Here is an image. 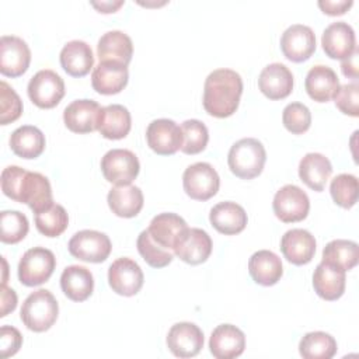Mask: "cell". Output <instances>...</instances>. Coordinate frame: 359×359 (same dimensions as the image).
Listing matches in <instances>:
<instances>
[{
    "mask_svg": "<svg viewBox=\"0 0 359 359\" xmlns=\"http://www.w3.org/2000/svg\"><path fill=\"white\" fill-rule=\"evenodd\" d=\"M1 191L15 202L27 203L38 213L53 203L49 180L41 172L8 165L1 171Z\"/></svg>",
    "mask_w": 359,
    "mask_h": 359,
    "instance_id": "1",
    "label": "cell"
},
{
    "mask_svg": "<svg viewBox=\"0 0 359 359\" xmlns=\"http://www.w3.org/2000/svg\"><path fill=\"white\" fill-rule=\"evenodd\" d=\"M181 130H182L181 150L185 154H196L205 150L209 140V132L203 122L198 119H187L182 122Z\"/></svg>",
    "mask_w": 359,
    "mask_h": 359,
    "instance_id": "39",
    "label": "cell"
},
{
    "mask_svg": "<svg viewBox=\"0 0 359 359\" xmlns=\"http://www.w3.org/2000/svg\"><path fill=\"white\" fill-rule=\"evenodd\" d=\"M97 55L100 62H116L128 66L133 55L132 39L119 29L108 31L98 39Z\"/></svg>",
    "mask_w": 359,
    "mask_h": 359,
    "instance_id": "25",
    "label": "cell"
},
{
    "mask_svg": "<svg viewBox=\"0 0 359 359\" xmlns=\"http://www.w3.org/2000/svg\"><path fill=\"white\" fill-rule=\"evenodd\" d=\"M321 45L331 59H345L356 48L355 31L345 21L331 22L323 32Z\"/></svg>",
    "mask_w": 359,
    "mask_h": 359,
    "instance_id": "19",
    "label": "cell"
},
{
    "mask_svg": "<svg viewBox=\"0 0 359 359\" xmlns=\"http://www.w3.org/2000/svg\"><path fill=\"white\" fill-rule=\"evenodd\" d=\"M128 66L116 62H100L91 73L93 88L104 95L122 91L128 84Z\"/></svg>",
    "mask_w": 359,
    "mask_h": 359,
    "instance_id": "23",
    "label": "cell"
},
{
    "mask_svg": "<svg viewBox=\"0 0 359 359\" xmlns=\"http://www.w3.org/2000/svg\"><path fill=\"white\" fill-rule=\"evenodd\" d=\"M143 280V271L132 258H118L108 268V283L111 289L118 294H136L142 289Z\"/></svg>",
    "mask_w": 359,
    "mask_h": 359,
    "instance_id": "11",
    "label": "cell"
},
{
    "mask_svg": "<svg viewBox=\"0 0 359 359\" xmlns=\"http://www.w3.org/2000/svg\"><path fill=\"white\" fill-rule=\"evenodd\" d=\"M335 105L337 108L351 116L359 115V86L358 81L346 83L338 87L335 95Z\"/></svg>",
    "mask_w": 359,
    "mask_h": 359,
    "instance_id": "44",
    "label": "cell"
},
{
    "mask_svg": "<svg viewBox=\"0 0 359 359\" xmlns=\"http://www.w3.org/2000/svg\"><path fill=\"white\" fill-rule=\"evenodd\" d=\"M136 245H137V251L142 255V258L153 268H163V266L168 265L175 255L172 251H168V250L160 247L158 244H156L151 240L147 229L139 234Z\"/></svg>",
    "mask_w": 359,
    "mask_h": 359,
    "instance_id": "41",
    "label": "cell"
},
{
    "mask_svg": "<svg viewBox=\"0 0 359 359\" xmlns=\"http://www.w3.org/2000/svg\"><path fill=\"white\" fill-rule=\"evenodd\" d=\"M210 252L212 238L205 230L198 227H188L174 248V254L191 265L205 262Z\"/></svg>",
    "mask_w": 359,
    "mask_h": 359,
    "instance_id": "17",
    "label": "cell"
},
{
    "mask_svg": "<svg viewBox=\"0 0 359 359\" xmlns=\"http://www.w3.org/2000/svg\"><path fill=\"white\" fill-rule=\"evenodd\" d=\"M60 65L63 70L73 77L86 76L94 65L91 46L80 39L67 42L60 50Z\"/></svg>",
    "mask_w": 359,
    "mask_h": 359,
    "instance_id": "28",
    "label": "cell"
},
{
    "mask_svg": "<svg viewBox=\"0 0 359 359\" xmlns=\"http://www.w3.org/2000/svg\"><path fill=\"white\" fill-rule=\"evenodd\" d=\"M123 4L122 0L116 1H91V6H94L100 13H114Z\"/></svg>",
    "mask_w": 359,
    "mask_h": 359,
    "instance_id": "49",
    "label": "cell"
},
{
    "mask_svg": "<svg viewBox=\"0 0 359 359\" xmlns=\"http://www.w3.org/2000/svg\"><path fill=\"white\" fill-rule=\"evenodd\" d=\"M346 276L345 271L321 261L313 273V286L316 293L324 300H337L345 292Z\"/></svg>",
    "mask_w": 359,
    "mask_h": 359,
    "instance_id": "24",
    "label": "cell"
},
{
    "mask_svg": "<svg viewBox=\"0 0 359 359\" xmlns=\"http://www.w3.org/2000/svg\"><path fill=\"white\" fill-rule=\"evenodd\" d=\"M0 238L3 243L15 244L28 233V219L18 210H3L0 213Z\"/></svg>",
    "mask_w": 359,
    "mask_h": 359,
    "instance_id": "38",
    "label": "cell"
},
{
    "mask_svg": "<svg viewBox=\"0 0 359 359\" xmlns=\"http://www.w3.org/2000/svg\"><path fill=\"white\" fill-rule=\"evenodd\" d=\"M11 150L22 158H35L45 149V136L34 125H22L10 136Z\"/></svg>",
    "mask_w": 359,
    "mask_h": 359,
    "instance_id": "34",
    "label": "cell"
},
{
    "mask_svg": "<svg viewBox=\"0 0 359 359\" xmlns=\"http://www.w3.org/2000/svg\"><path fill=\"white\" fill-rule=\"evenodd\" d=\"M29 100L39 108L56 107L65 95L63 79L50 69L36 72L27 87Z\"/></svg>",
    "mask_w": 359,
    "mask_h": 359,
    "instance_id": "8",
    "label": "cell"
},
{
    "mask_svg": "<svg viewBox=\"0 0 359 359\" xmlns=\"http://www.w3.org/2000/svg\"><path fill=\"white\" fill-rule=\"evenodd\" d=\"M17 306V294L13 289L7 287L6 283L1 285V314L0 317L7 316Z\"/></svg>",
    "mask_w": 359,
    "mask_h": 359,
    "instance_id": "48",
    "label": "cell"
},
{
    "mask_svg": "<svg viewBox=\"0 0 359 359\" xmlns=\"http://www.w3.org/2000/svg\"><path fill=\"white\" fill-rule=\"evenodd\" d=\"M243 93L241 76L231 69H216L205 80L203 108L216 118L236 112Z\"/></svg>",
    "mask_w": 359,
    "mask_h": 359,
    "instance_id": "2",
    "label": "cell"
},
{
    "mask_svg": "<svg viewBox=\"0 0 359 359\" xmlns=\"http://www.w3.org/2000/svg\"><path fill=\"white\" fill-rule=\"evenodd\" d=\"M31 62V50L24 39L3 35L0 39V73L7 77L24 74Z\"/></svg>",
    "mask_w": 359,
    "mask_h": 359,
    "instance_id": "13",
    "label": "cell"
},
{
    "mask_svg": "<svg viewBox=\"0 0 359 359\" xmlns=\"http://www.w3.org/2000/svg\"><path fill=\"white\" fill-rule=\"evenodd\" d=\"M56 266L53 252L45 247L27 250L18 262V279L25 286H38L46 282Z\"/></svg>",
    "mask_w": 359,
    "mask_h": 359,
    "instance_id": "5",
    "label": "cell"
},
{
    "mask_svg": "<svg viewBox=\"0 0 359 359\" xmlns=\"http://www.w3.org/2000/svg\"><path fill=\"white\" fill-rule=\"evenodd\" d=\"M248 271L254 282L262 286H272L280 279L283 266L280 258L275 252L259 250L250 257Z\"/></svg>",
    "mask_w": 359,
    "mask_h": 359,
    "instance_id": "31",
    "label": "cell"
},
{
    "mask_svg": "<svg viewBox=\"0 0 359 359\" xmlns=\"http://www.w3.org/2000/svg\"><path fill=\"white\" fill-rule=\"evenodd\" d=\"M59 314V304L55 296L46 289H38L27 296L20 317L24 325L34 332L49 330Z\"/></svg>",
    "mask_w": 359,
    "mask_h": 359,
    "instance_id": "4",
    "label": "cell"
},
{
    "mask_svg": "<svg viewBox=\"0 0 359 359\" xmlns=\"http://www.w3.org/2000/svg\"><path fill=\"white\" fill-rule=\"evenodd\" d=\"M108 206L119 217H135L143 208V192L136 185H115L109 189Z\"/></svg>",
    "mask_w": 359,
    "mask_h": 359,
    "instance_id": "33",
    "label": "cell"
},
{
    "mask_svg": "<svg viewBox=\"0 0 359 359\" xmlns=\"http://www.w3.org/2000/svg\"><path fill=\"white\" fill-rule=\"evenodd\" d=\"M60 287L70 300L84 302L94 289L93 273L81 265L66 266L60 275Z\"/></svg>",
    "mask_w": 359,
    "mask_h": 359,
    "instance_id": "30",
    "label": "cell"
},
{
    "mask_svg": "<svg viewBox=\"0 0 359 359\" xmlns=\"http://www.w3.org/2000/svg\"><path fill=\"white\" fill-rule=\"evenodd\" d=\"M272 208L275 216L280 222L294 223L306 219L310 209V201L302 188L287 184L276 191Z\"/></svg>",
    "mask_w": 359,
    "mask_h": 359,
    "instance_id": "10",
    "label": "cell"
},
{
    "mask_svg": "<svg viewBox=\"0 0 359 359\" xmlns=\"http://www.w3.org/2000/svg\"><path fill=\"white\" fill-rule=\"evenodd\" d=\"M331 174V161L321 153H307L299 163V177L313 191H323Z\"/></svg>",
    "mask_w": 359,
    "mask_h": 359,
    "instance_id": "32",
    "label": "cell"
},
{
    "mask_svg": "<svg viewBox=\"0 0 359 359\" xmlns=\"http://www.w3.org/2000/svg\"><path fill=\"white\" fill-rule=\"evenodd\" d=\"M299 352L304 359H331L337 353V341L323 331L307 332L300 339Z\"/></svg>",
    "mask_w": 359,
    "mask_h": 359,
    "instance_id": "36",
    "label": "cell"
},
{
    "mask_svg": "<svg viewBox=\"0 0 359 359\" xmlns=\"http://www.w3.org/2000/svg\"><path fill=\"white\" fill-rule=\"evenodd\" d=\"M22 101L6 81L0 83V123L7 125L20 118Z\"/></svg>",
    "mask_w": 359,
    "mask_h": 359,
    "instance_id": "43",
    "label": "cell"
},
{
    "mask_svg": "<svg viewBox=\"0 0 359 359\" xmlns=\"http://www.w3.org/2000/svg\"><path fill=\"white\" fill-rule=\"evenodd\" d=\"M258 87L269 100H282L293 90V74L283 63H271L261 70Z\"/></svg>",
    "mask_w": 359,
    "mask_h": 359,
    "instance_id": "22",
    "label": "cell"
},
{
    "mask_svg": "<svg viewBox=\"0 0 359 359\" xmlns=\"http://www.w3.org/2000/svg\"><path fill=\"white\" fill-rule=\"evenodd\" d=\"M245 348L244 332L233 324L217 325L210 335L209 349L216 359H233L240 356Z\"/></svg>",
    "mask_w": 359,
    "mask_h": 359,
    "instance_id": "18",
    "label": "cell"
},
{
    "mask_svg": "<svg viewBox=\"0 0 359 359\" xmlns=\"http://www.w3.org/2000/svg\"><path fill=\"white\" fill-rule=\"evenodd\" d=\"M280 49L292 62L307 60L316 50L314 31L303 24H292L280 36Z\"/></svg>",
    "mask_w": 359,
    "mask_h": 359,
    "instance_id": "14",
    "label": "cell"
},
{
    "mask_svg": "<svg viewBox=\"0 0 359 359\" xmlns=\"http://www.w3.org/2000/svg\"><path fill=\"white\" fill-rule=\"evenodd\" d=\"M69 223L66 209L59 203H52L49 208L35 213V226L39 233L46 237L60 236Z\"/></svg>",
    "mask_w": 359,
    "mask_h": 359,
    "instance_id": "37",
    "label": "cell"
},
{
    "mask_svg": "<svg viewBox=\"0 0 359 359\" xmlns=\"http://www.w3.org/2000/svg\"><path fill=\"white\" fill-rule=\"evenodd\" d=\"M69 252L86 262H102L108 258L112 244L105 233L97 230H80L69 240Z\"/></svg>",
    "mask_w": 359,
    "mask_h": 359,
    "instance_id": "9",
    "label": "cell"
},
{
    "mask_svg": "<svg viewBox=\"0 0 359 359\" xmlns=\"http://www.w3.org/2000/svg\"><path fill=\"white\" fill-rule=\"evenodd\" d=\"M187 229L188 224L181 216L177 213L164 212L151 219L147 231L156 244L174 252L177 243Z\"/></svg>",
    "mask_w": 359,
    "mask_h": 359,
    "instance_id": "16",
    "label": "cell"
},
{
    "mask_svg": "<svg viewBox=\"0 0 359 359\" xmlns=\"http://www.w3.org/2000/svg\"><path fill=\"white\" fill-rule=\"evenodd\" d=\"M167 346L177 358H194L203 348V332L194 323H177L167 334Z\"/></svg>",
    "mask_w": 359,
    "mask_h": 359,
    "instance_id": "15",
    "label": "cell"
},
{
    "mask_svg": "<svg viewBox=\"0 0 359 359\" xmlns=\"http://www.w3.org/2000/svg\"><path fill=\"white\" fill-rule=\"evenodd\" d=\"M101 108L94 100H74L63 111L65 125L72 132L90 133L97 129Z\"/></svg>",
    "mask_w": 359,
    "mask_h": 359,
    "instance_id": "20",
    "label": "cell"
},
{
    "mask_svg": "<svg viewBox=\"0 0 359 359\" xmlns=\"http://www.w3.org/2000/svg\"><path fill=\"white\" fill-rule=\"evenodd\" d=\"M304 87L311 100L317 102H327L334 98L339 87V80L331 67L317 65L307 72Z\"/></svg>",
    "mask_w": 359,
    "mask_h": 359,
    "instance_id": "27",
    "label": "cell"
},
{
    "mask_svg": "<svg viewBox=\"0 0 359 359\" xmlns=\"http://www.w3.org/2000/svg\"><path fill=\"white\" fill-rule=\"evenodd\" d=\"M146 140L154 153L160 156H170L181 149L182 130L172 119H154L146 129Z\"/></svg>",
    "mask_w": 359,
    "mask_h": 359,
    "instance_id": "12",
    "label": "cell"
},
{
    "mask_svg": "<svg viewBox=\"0 0 359 359\" xmlns=\"http://www.w3.org/2000/svg\"><path fill=\"white\" fill-rule=\"evenodd\" d=\"M359 259V248L358 244L352 240L337 238L330 241L323 250L324 262L332 264L345 272L356 266Z\"/></svg>",
    "mask_w": 359,
    "mask_h": 359,
    "instance_id": "35",
    "label": "cell"
},
{
    "mask_svg": "<svg viewBox=\"0 0 359 359\" xmlns=\"http://www.w3.org/2000/svg\"><path fill=\"white\" fill-rule=\"evenodd\" d=\"M212 226L222 234L231 236L244 230L247 226V213L244 208L236 202L226 201L216 203L209 213Z\"/></svg>",
    "mask_w": 359,
    "mask_h": 359,
    "instance_id": "26",
    "label": "cell"
},
{
    "mask_svg": "<svg viewBox=\"0 0 359 359\" xmlns=\"http://www.w3.org/2000/svg\"><path fill=\"white\" fill-rule=\"evenodd\" d=\"M132 126L130 112L121 104L102 107L98 116L97 130L107 139L118 140L125 137Z\"/></svg>",
    "mask_w": 359,
    "mask_h": 359,
    "instance_id": "29",
    "label": "cell"
},
{
    "mask_svg": "<svg viewBox=\"0 0 359 359\" xmlns=\"http://www.w3.org/2000/svg\"><path fill=\"white\" fill-rule=\"evenodd\" d=\"M330 192L337 205L349 209L358 201V178L353 174H339L332 178Z\"/></svg>",
    "mask_w": 359,
    "mask_h": 359,
    "instance_id": "40",
    "label": "cell"
},
{
    "mask_svg": "<svg viewBox=\"0 0 359 359\" xmlns=\"http://www.w3.org/2000/svg\"><path fill=\"white\" fill-rule=\"evenodd\" d=\"M282 122L289 132L294 135L304 133L311 125L310 109L302 102H290L283 108Z\"/></svg>",
    "mask_w": 359,
    "mask_h": 359,
    "instance_id": "42",
    "label": "cell"
},
{
    "mask_svg": "<svg viewBox=\"0 0 359 359\" xmlns=\"http://www.w3.org/2000/svg\"><path fill=\"white\" fill-rule=\"evenodd\" d=\"M22 344V335L21 332L11 325H3L0 328V356L3 359L13 356L18 352Z\"/></svg>",
    "mask_w": 359,
    "mask_h": 359,
    "instance_id": "45",
    "label": "cell"
},
{
    "mask_svg": "<svg viewBox=\"0 0 359 359\" xmlns=\"http://www.w3.org/2000/svg\"><path fill=\"white\" fill-rule=\"evenodd\" d=\"M352 4H353L352 0H320L318 1V7L323 10V13L328 15H341Z\"/></svg>",
    "mask_w": 359,
    "mask_h": 359,
    "instance_id": "46",
    "label": "cell"
},
{
    "mask_svg": "<svg viewBox=\"0 0 359 359\" xmlns=\"http://www.w3.org/2000/svg\"><path fill=\"white\" fill-rule=\"evenodd\" d=\"M139 170L136 154L128 149H111L101 158L105 180L115 185H129L137 177Z\"/></svg>",
    "mask_w": 359,
    "mask_h": 359,
    "instance_id": "7",
    "label": "cell"
},
{
    "mask_svg": "<svg viewBox=\"0 0 359 359\" xmlns=\"http://www.w3.org/2000/svg\"><path fill=\"white\" fill-rule=\"evenodd\" d=\"M280 251L294 265L309 264L316 252V238L304 229H290L280 238Z\"/></svg>",
    "mask_w": 359,
    "mask_h": 359,
    "instance_id": "21",
    "label": "cell"
},
{
    "mask_svg": "<svg viewBox=\"0 0 359 359\" xmlns=\"http://www.w3.org/2000/svg\"><path fill=\"white\" fill-rule=\"evenodd\" d=\"M265 160V147L255 137L240 139L230 147L227 156L230 171L241 180H251L259 175Z\"/></svg>",
    "mask_w": 359,
    "mask_h": 359,
    "instance_id": "3",
    "label": "cell"
},
{
    "mask_svg": "<svg viewBox=\"0 0 359 359\" xmlns=\"http://www.w3.org/2000/svg\"><path fill=\"white\" fill-rule=\"evenodd\" d=\"M182 185L189 198L208 201L217 194L220 178L217 171L209 163L198 161L185 168Z\"/></svg>",
    "mask_w": 359,
    "mask_h": 359,
    "instance_id": "6",
    "label": "cell"
},
{
    "mask_svg": "<svg viewBox=\"0 0 359 359\" xmlns=\"http://www.w3.org/2000/svg\"><path fill=\"white\" fill-rule=\"evenodd\" d=\"M358 59H359V50L358 48H355V50L345 59H342L341 62V70L344 73V76L351 77L353 80L358 79V70H359V65H358Z\"/></svg>",
    "mask_w": 359,
    "mask_h": 359,
    "instance_id": "47",
    "label": "cell"
}]
</instances>
